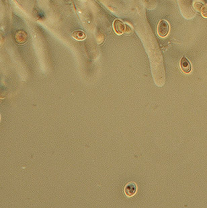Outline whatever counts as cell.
Returning <instances> with one entry per match:
<instances>
[{
	"label": "cell",
	"instance_id": "6da1fadb",
	"mask_svg": "<svg viewBox=\"0 0 207 208\" xmlns=\"http://www.w3.org/2000/svg\"><path fill=\"white\" fill-rule=\"evenodd\" d=\"M170 32V25L165 20H161L157 25V33L161 37H166Z\"/></svg>",
	"mask_w": 207,
	"mask_h": 208
},
{
	"label": "cell",
	"instance_id": "52a82bcc",
	"mask_svg": "<svg viewBox=\"0 0 207 208\" xmlns=\"http://www.w3.org/2000/svg\"><path fill=\"white\" fill-rule=\"evenodd\" d=\"M201 14L204 18H207V4L204 5L201 9Z\"/></svg>",
	"mask_w": 207,
	"mask_h": 208
},
{
	"label": "cell",
	"instance_id": "ba28073f",
	"mask_svg": "<svg viewBox=\"0 0 207 208\" xmlns=\"http://www.w3.org/2000/svg\"><path fill=\"white\" fill-rule=\"evenodd\" d=\"M203 6H204V5L203 3H200V2H196L194 4V8L196 9V10H198V11H200L202 8H203Z\"/></svg>",
	"mask_w": 207,
	"mask_h": 208
},
{
	"label": "cell",
	"instance_id": "7a4b0ae2",
	"mask_svg": "<svg viewBox=\"0 0 207 208\" xmlns=\"http://www.w3.org/2000/svg\"><path fill=\"white\" fill-rule=\"evenodd\" d=\"M113 28L117 35H122L126 31V25L125 24L118 19L115 20L113 22Z\"/></svg>",
	"mask_w": 207,
	"mask_h": 208
},
{
	"label": "cell",
	"instance_id": "5b68a950",
	"mask_svg": "<svg viewBox=\"0 0 207 208\" xmlns=\"http://www.w3.org/2000/svg\"><path fill=\"white\" fill-rule=\"evenodd\" d=\"M180 67H181L182 70L186 74L190 73L192 70V66H191L190 63L188 59H187V58L185 57H183L181 59Z\"/></svg>",
	"mask_w": 207,
	"mask_h": 208
},
{
	"label": "cell",
	"instance_id": "3957f363",
	"mask_svg": "<svg viewBox=\"0 0 207 208\" xmlns=\"http://www.w3.org/2000/svg\"><path fill=\"white\" fill-rule=\"evenodd\" d=\"M125 194L127 197H132L136 194L137 191V187L135 183H127L125 187Z\"/></svg>",
	"mask_w": 207,
	"mask_h": 208
},
{
	"label": "cell",
	"instance_id": "8992f818",
	"mask_svg": "<svg viewBox=\"0 0 207 208\" xmlns=\"http://www.w3.org/2000/svg\"><path fill=\"white\" fill-rule=\"evenodd\" d=\"M72 37L73 38L77 41H83L86 38V33L81 30H76L72 33Z\"/></svg>",
	"mask_w": 207,
	"mask_h": 208
},
{
	"label": "cell",
	"instance_id": "277c9868",
	"mask_svg": "<svg viewBox=\"0 0 207 208\" xmlns=\"http://www.w3.org/2000/svg\"><path fill=\"white\" fill-rule=\"evenodd\" d=\"M28 40L27 33L24 31H18L15 34V41L18 45H23Z\"/></svg>",
	"mask_w": 207,
	"mask_h": 208
}]
</instances>
